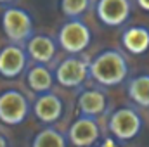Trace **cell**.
I'll return each mask as SVG.
<instances>
[{
  "mask_svg": "<svg viewBox=\"0 0 149 147\" xmlns=\"http://www.w3.org/2000/svg\"><path fill=\"white\" fill-rule=\"evenodd\" d=\"M88 74L102 87H116L127 78L128 64L118 50H104L88 62Z\"/></svg>",
  "mask_w": 149,
  "mask_h": 147,
  "instance_id": "obj_1",
  "label": "cell"
},
{
  "mask_svg": "<svg viewBox=\"0 0 149 147\" xmlns=\"http://www.w3.org/2000/svg\"><path fill=\"white\" fill-rule=\"evenodd\" d=\"M0 23L5 37L10 40L12 45L21 47V43H26L33 37V19L30 12L21 7H7L2 12Z\"/></svg>",
  "mask_w": 149,
  "mask_h": 147,
  "instance_id": "obj_2",
  "label": "cell"
},
{
  "mask_svg": "<svg viewBox=\"0 0 149 147\" xmlns=\"http://www.w3.org/2000/svg\"><path fill=\"white\" fill-rule=\"evenodd\" d=\"M90 28L81 19H68L57 33V43L61 45V49L73 55L85 50L90 45Z\"/></svg>",
  "mask_w": 149,
  "mask_h": 147,
  "instance_id": "obj_3",
  "label": "cell"
},
{
  "mask_svg": "<svg viewBox=\"0 0 149 147\" xmlns=\"http://www.w3.org/2000/svg\"><path fill=\"white\" fill-rule=\"evenodd\" d=\"M30 114V102L26 95L16 88L0 94V121L3 125H21Z\"/></svg>",
  "mask_w": 149,
  "mask_h": 147,
  "instance_id": "obj_4",
  "label": "cell"
},
{
  "mask_svg": "<svg viewBox=\"0 0 149 147\" xmlns=\"http://www.w3.org/2000/svg\"><path fill=\"white\" fill-rule=\"evenodd\" d=\"M109 132L113 135L121 140V142H127V140H132L135 139L139 133H141V128H142V119L141 116L130 107H120L109 116Z\"/></svg>",
  "mask_w": 149,
  "mask_h": 147,
  "instance_id": "obj_5",
  "label": "cell"
},
{
  "mask_svg": "<svg viewBox=\"0 0 149 147\" xmlns=\"http://www.w3.org/2000/svg\"><path fill=\"white\" fill-rule=\"evenodd\" d=\"M88 76V62L80 57H68L56 68V81L61 87L74 88L80 87Z\"/></svg>",
  "mask_w": 149,
  "mask_h": 147,
  "instance_id": "obj_6",
  "label": "cell"
},
{
  "mask_svg": "<svg viewBox=\"0 0 149 147\" xmlns=\"http://www.w3.org/2000/svg\"><path fill=\"white\" fill-rule=\"evenodd\" d=\"M99 125L94 118L80 116L68 130V140L74 147H90L99 140Z\"/></svg>",
  "mask_w": 149,
  "mask_h": 147,
  "instance_id": "obj_7",
  "label": "cell"
},
{
  "mask_svg": "<svg viewBox=\"0 0 149 147\" xmlns=\"http://www.w3.org/2000/svg\"><path fill=\"white\" fill-rule=\"evenodd\" d=\"M95 12L101 23H104L106 26H120L128 19L132 3L130 0H99Z\"/></svg>",
  "mask_w": 149,
  "mask_h": 147,
  "instance_id": "obj_8",
  "label": "cell"
},
{
  "mask_svg": "<svg viewBox=\"0 0 149 147\" xmlns=\"http://www.w3.org/2000/svg\"><path fill=\"white\" fill-rule=\"evenodd\" d=\"M26 50L19 45H5L0 50V74L3 78H17L26 68Z\"/></svg>",
  "mask_w": 149,
  "mask_h": 147,
  "instance_id": "obj_9",
  "label": "cell"
},
{
  "mask_svg": "<svg viewBox=\"0 0 149 147\" xmlns=\"http://www.w3.org/2000/svg\"><path fill=\"white\" fill-rule=\"evenodd\" d=\"M33 112L37 119H40L45 125L56 123L63 116V101L52 92L40 94L33 104Z\"/></svg>",
  "mask_w": 149,
  "mask_h": 147,
  "instance_id": "obj_10",
  "label": "cell"
},
{
  "mask_svg": "<svg viewBox=\"0 0 149 147\" xmlns=\"http://www.w3.org/2000/svg\"><path fill=\"white\" fill-rule=\"evenodd\" d=\"M56 50V42L47 35H33L26 42V55L43 66L54 59Z\"/></svg>",
  "mask_w": 149,
  "mask_h": 147,
  "instance_id": "obj_11",
  "label": "cell"
},
{
  "mask_svg": "<svg viewBox=\"0 0 149 147\" xmlns=\"http://www.w3.org/2000/svg\"><path fill=\"white\" fill-rule=\"evenodd\" d=\"M76 106H78V111L81 112V116L95 119V116H99L106 111V95H104V92H101L97 88L83 90L78 95Z\"/></svg>",
  "mask_w": 149,
  "mask_h": 147,
  "instance_id": "obj_12",
  "label": "cell"
},
{
  "mask_svg": "<svg viewBox=\"0 0 149 147\" xmlns=\"http://www.w3.org/2000/svg\"><path fill=\"white\" fill-rule=\"evenodd\" d=\"M121 43L130 54H144L149 49V30L146 26H132L123 31Z\"/></svg>",
  "mask_w": 149,
  "mask_h": 147,
  "instance_id": "obj_13",
  "label": "cell"
},
{
  "mask_svg": "<svg viewBox=\"0 0 149 147\" xmlns=\"http://www.w3.org/2000/svg\"><path fill=\"white\" fill-rule=\"evenodd\" d=\"M26 83H28V87L33 92H37L38 95L40 94H47V92H50V88L54 85V76H52L50 69L47 66L37 64V66H33V68L28 69V73H26Z\"/></svg>",
  "mask_w": 149,
  "mask_h": 147,
  "instance_id": "obj_14",
  "label": "cell"
},
{
  "mask_svg": "<svg viewBox=\"0 0 149 147\" xmlns=\"http://www.w3.org/2000/svg\"><path fill=\"white\" fill-rule=\"evenodd\" d=\"M127 92L135 104L149 107V74H139L134 80H130Z\"/></svg>",
  "mask_w": 149,
  "mask_h": 147,
  "instance_id": "obj_15",
  "label": "cell"
},
{
  "mask_svg": "<svg viewBox=\"0 0 149 147\" xmlns=\"http://www.w3.org/2000/svg\"><path fill=\"white\" fill-rule=\"evenodd\" d=\"M66 137L56 130V128H43L40 130L35 139H33V144L31 147H66Z\"/></svg>",
  "mask_w": 149,
  "mask_h": 147,
  "instance_id": "obj_16",
  "label": "cell"
},
{
  "mask_svg": "<svg viewBox=\"0 0 149 147\" xmlns=\"http://www.w3.org/2000/svg\"><path fill=\"white\" fill-rule=\"evenodd\" d=\"M90 5V0H61V10L66 17L78 19Z\"/></svg>",
  "mask_w": 149,
  "mask_h": 147,
  "instance_id": "obj_17",
  "label": "cell"
},
{
  "mask_svg": "<svg viewBox=\"0 0 149 147\" xmlns=\"http://www.w3.org/2000/svg\"><path fill=\"white\" fill-rule=\"evenodd\" d=\"M137 5H139L142 10H148L149 12V0H137Z\"/></svg>",
  "mask_w": 149,
  "mask_h": 147,
  "instance_id": "obj_18",
  "label": "cell"
},
{
  "mask_svg": "<svg viewBox=\"0 0 149 147\" xmlns=\"http://www.w3.org/2000/svg\"><path fill=\"white\" fill-rule=\"evenodd\" d=\"M0 147H9V140H7V137L2 135V133H0Z\"/></svg>",
  "mask_w": 149,
  "mask_h": 147,
  "instance_id": "obj_19",
  "label": "cell"
},
{
  "mask_svg": "<svg viewBox=\"0 0 149 147\" xmlns=\"http://www.w3.org/2000/svg\"><path fill=\"white\" fill-rule=\"evenodd\" d=\"M16 0H0V3H3V5H9V3H14Z\"/></svg>",
  "mask_w": 149,
  "mask_h": 147,
  "instance_id": "obj_20",
  "label": "cell"
}]
</instances>
